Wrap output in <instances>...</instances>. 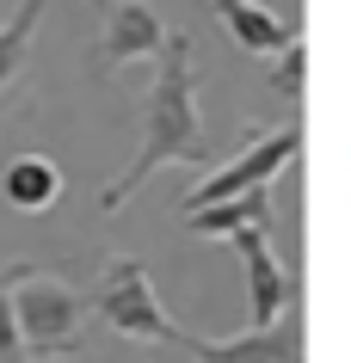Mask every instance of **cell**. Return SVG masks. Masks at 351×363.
Here are the masks:
<instances>
[{"label":"cell","instance_id":"obj_7","mask_svg":"<svg viewBox=\"0 0 351 363\" xmlns=\"http://www.w3.org/2000/svg\"><path fill=\"white\" fill-rule=\"evenodd\" d=\"M185 351L197 363H302V320L290 308L277 326H247L228 339H191Z\"/></svg>","mask_w":351,"mask_h":363},{"label":"cell","instance_id":"obj_8","mask_svg":"<svg viewBox=\"0 0 351 363\" xmlns=\"http://www.w3.org/2000/svg\"><path fill=\"white\" fill-rule=\"evenodd\" d=\"M210 6H216V19L228 25V38L240 43L247 56H265V62H272L284 43L302 38V31H296L284 13H272L265 0H210Z\"/></svg>","mask_w":351,"mask_h":363},{"label":"cell","instance_id":"obj_2","mask_svg":"<svg viewBox=\"0 0 351 363\" xmlns=\"http://www.w3.org/2000/svg\"><path fill=\"white\" fill-rule=\"evenodd\" d=\"M13 302L38 363H62L87 345V296L43 265H13Z\"/></svg>","mask_w":351,"mask_h":363},{"label":"cell","instance_id":"obj_1","mask_svg":"<svg viewBox=\"0 0 351 363\" xmlns=\"http://www.w3.org/2000/svg\"><path fill=\"white\" fill-rule=\"evenodd\" d=\"M197 167L204 172V160H210V142H204V117H197V74H191V38H167V50H160L155 62V86H148V99H142V142L136 154H130V167L117 172L111 185H99V216H111L130 203V191L136 185H148V172L155 167Z\"/></svg>","mask_w":351,"mask_h":363},{"label":"cell","instance_id":"obj_6","mask_svg":"<svg viewBox=\"0 0 351 363\" xmlns=\"http://www.w3.org/2000/svg\"><path fill=\"white\" fill-rule=\"evenodd\" d=\"M234 252L247 265V326H277L296 308V277L272 252V228H240Z\"/></svg>","mask_w":351,"mask_h":363},{"label":"cell","instance_id":"obj_3","mask_svg":"<svg viewBox=\"0 0 351 363\" xmlns=\"http://www.w3.org/2000/svg\"><path fill=\"white\" fill-rule=\"evenodd\" d=\"M296 154H302V123H277V130L247 123V130H240V148H234L228 160H216L210 172H197L191 191L179 197V203H185V210H216V203H228V197L265 191Z\"/></svg>","mask_w":351,"mask_h":363},{"label":"cell","instance_id":"obj_11","mask_svg":"<svg viewBox=\"0 0 351 363\" xmlns=\"http://www.w3.org/2000/svg\"><path fill=\"white\" fill-rule=\"evenodd\" d=\"M277 210H272V185L265 191H247V197H228L216 210H185V228L191 234H216V240H234L240 228H272Z\"/></svg>","mask_w":351,"mask_h":363},{"label":"cell","instance_id":"obj_13","mask_svg":"<svg viewBox=\"0 0 351 363\" xmlns=\"http://www.w3.org/2000/svg\"><path fill=\"white\" fill-rule=\"evenodd\" d=\"M302 86H308V43L296 38V43H284V50L272 56V93L296 105V99H302Z\"/></svg>","mask_w":351,"mask_h":363},{"label":"cell","instance_id":"obj_5","mask_svg":"<svg viewBox=\"0 0 351 363\" xmlns=\"http://www.w3.org/2000/svg\"><path fill=\"white\" fill-rule=\"evenodd\" d=\"M167 25L148 0H99V68L117 74V68H130V62H160L167 50Z\"/></svg>","mask_w":351,"mask_h":363},{"label":"cell","instance_id":"obj_4","mask_svg":"<svg viewBox=\"0 0 351 363\" xmlns=\"http://www.w3.org/2000/svg\"><path fill=\"white\" fill-rule=\"evenodd\" d=\"M99 320L111 326L117 339L130 345H191V333L167 314V302L155 296V277H148V265L142 259H111L105 265V277H99Z\"/></svg>","mask_w":351,"mask_h":363},{"label":"cell","instance_id":"obj_10","mask_svg":"<svg viewBox=\"0 0 351 363\" xmlns=\"http://www.w3.org/2000/svg\"><path fill=\"white\" fill-rule=\"evenodd\" d=\"M0 197H6L19 216H43V210L62 197V172L50 167L43 154H19L13 167L0 172Z\"/></svg>","mask_w":351,"mask_h":363},{"label":"cell","instance_id":"obj_12","mask_svg":"<svg viewBox=\"0 0 351 363\" xmlns=\"http://www.w3.org/2000/svg\"><path fill=\"white\" fill-rule=\"evenodd\" d=\"M0 363H38L19 326V302H13V265H0Z\"/></svg>","mask_w":351,"mask_h":363},{"label":"cell","instance_id":"obj_9","mask_svg":"<svg viewBox=\"0 0 351 363\" xmlns=\"http://www.w3.org/2000/svg\"><path fill=\"white\" fill-rule=\"evenodd\" d=\"M43 6L50 0H19L6 19H0V105H13L25 93V74H31V43H38Z\"/></svg>","mask_w":351,"mask_h":363}]
</instances>
